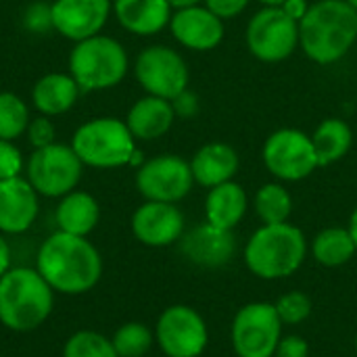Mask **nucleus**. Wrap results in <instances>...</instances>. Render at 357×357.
<instances>
[{"mask_svg":"<svg viewBox=\"0 0 357 357\" xmlns=\"http://www.w3.org/2000/svg\"><path fill=\"white\" fill-rule=\"evenodd\" d=\"M36 270L52 291L82 295L98 284L102 276V259L86 236L59 230L42 243Z\"/></svg>","mask_w":357,"mask_h":357,"instance_id":"1","label":"nucleus"},{"mask_svg":"<svg viewBox=\"0 0 357 357\" xmlns=\"http://www.w3.org/2000/svg\"><path fill=\"white\" fill-rule=\"evenodd\" d=\"M357 40V10L345 0H318L299 21V42L305 54L331 65L345 56Z\"/></svg>","mask_w":357,"mask_h":357,"instance_id":"2","label":"nucleus"},{"mask_svg":"<svg viewBox=\"0 0 357 357\" xmlns=\"http://www.w3.org/2000/svg\"><path fill=\"white\" fill-rule=\"evenodd\" d=\"M52 289L31 268H10L0 276V322L15 333L42 326L52 312Z\"/></svg>","mask_w":357,"mask_h":357,"instance_id":"3","label":"nucleus"},{"mask_svg":"<svg viewBox=\"0 0 357 357\" xmlns=\"http://www.w3.org/2000/svg\"><path fill=\"white\" fill-rule=\"evenodd\" d=\"M307 253L303 232L284 224H264L245 245L247 268L264 280H278L295 274Z\"/></svg>","mask_w":357,"mask_h":357,"instance_id":"4","label":"nucleus"},{"mask_svg":"<svg viewBox=\"0 0 357 357\" xmlns=\"http://www.w3.org/2000/svg\"><path fill=\"white\" fill-rule=\"evenodd\" d=\"M126 48L109 36L96 33L79 40L69 52V73L82 92H98L117 86L128 73Z\"/></svg>","mask_w":357,"mask_h":357,"instance_id":"5","label":"nucleus"},{"mask_svg":"<svg viewBox=\"0 0 357 357\" xmlns=\"http://www.w3.org/2000/svg\"><path fill=\"white\" fill-rule=\"evenodd\" d=\"M71 149L84 165L113 169L130 165V159L136 151V138L126 121L115 117H96L75 130Z\"/></svg>","mask_w":357,"mask_h":357,"instance_id":"6","label":"nucleus"},{"mask_svg":"<svg viewBox=\"0 0 357 357\" xmlns=\"http://www.w3.org/2000/svg\"><path fill=\"white\" fill-rule=\"evenodd\" d=\"M27 180L38 195L61 199L75 190L82 180L84 163L71 149V144L52 142L42 149H33L25 165Z\"/></svg>","mask_w":357,"mask_h":357,"instance_id":"7","label":"nucleus"},{"mask_svg":"<svg viewBox=\"0 0 357 357\" xmlns=\"http://www.w3.org/2000/svg\"><path fill=\"white\" fill-rule=\"evenodd\" d=\"M282 326L274 303H247L232 320L230 341L234 354L238 357H274L282 339Z\"/></svg>","mask_w":357,"mask_h":357,"instance_id":"8","label":"nucleus"},{"mask_svg":"<svg viewBox=\"0 0 357 357\" xmlns=\"http://www.w3.org/2000/svg\"><path fill=\"white\" fill-rule=\"evenodd\" d=\"M299 42V21L282 6H266L247 25V46L259 61L276 63L293 54Z\"/></svg>","mask_w":357,"mask_h":357,"instance_id":"9","label":"nucleus"},{"mask_svg":"<svg viewBox=\"0 0 357 357\" xmlns=\"http://www.w3.org/2000/svg\"><path fill=\"white\" fill-rule=\"evenodd\" d=\"M155 339L167 357H199L209 343V331L197 310L172 305L159 316Z\"/></svg>","mask_w":357,"mask_h":357,"instance_id":"10","label":"nucleus"},{"mask_svg":"<svg viewBox=\"0 0 357 357\" xmlns=\"http://www.w3.org/2000/svg\"><path fill=\"white\" fill-rule=\"evenodd\" d=\"M136 79L151 94L165 100H174L188 86V67L184 59L169 46L144 48L134 65Z\"/></svg>","mask_w":357,"mask_h":357,"instance_id":"11","label":"nucleus"},{"mask_svg":"<svg viewBox=\"0 0 357 357\" xmlns=\"http://www.w3.org/2000/svg\"><path fill=\"white\" fill-rule=\"evenodd\" d=\"M264 163L280 180L297 182L307 178L318 165V157L312 144V138L301 130H278L274 132L264 146Z\"/></svg>","mask_w":357,"mask_h":357,"instance_id":"12","label":"nucleus"},{"mask_svg":"<svg viewBox=\"0 0 357 357\" xmlns=\"http://www.w3.org/2000/svg\"><path fill=\"white\" fill-rule=\"evenodd\" d=\"M195 184L190 163L176 155H161L144 161L136 174V188L146 201L178 203Z\"/></svg>","mask_w":357,"mask_h":357,"instance_id":"13","label":"nucleus"},{"mask_svg":"<svg viewBox=\"0 0 357 357\" xmlns=\"http://www.w3.org/2000/svg\"><path fill=\"white\" fill-rule=\"evenodd\" d=\"M113 2L111 0H54L50 4L52 29L71 42L100 33Z\"/></svg>","mask_w":357,"mask_h":357,"instance_id":"14","label":"nucleus"},{"mask_svg":"<svg viewBox=\"0 0 357 357\" xmlns=\"http://www.w3.org/2000/svg\"><path fill=\"white\" fill-rule=\"evenodd\" d=\"M132 232L146 247H167L182 238L184 215L176 203L146 201L132 215Z\"/></svg>","mask_w":357,"mask_h":357,"instance_id":"15","label":"nucleus"},{"mask_svg":"<svg viewBox=\"0 0 357 357\" xmlns=\"http://www.w3.org/2000/svg\"><path fill=\"white\" fill-rule=\"evenodd\" d=\"M180 251L199 268H222L232 261L236 253V238L232 230H224L205 222L182 234Z\"/></svg>","mask_w":357,"mask_h":357,"instance_id":"16","label":"nucleus"},{"mask_svg":"<svg viewBox=\"0 0 357 357\" xmlns=\"http://www.w3.org/2000/svg\"><path fill=\"white\" fill-rule=\"evenodd\" d=\"M38 192L27 178L15 176L0 182V232L21 234L38 218Z\"/></svg>","mask_w":357,"mask_h":357,"instance_id":"17","label":"nucleus"},{"mask_svg":"<svg viewBox=\"0 0 357 357\" xmlns=\"http://www.w3.org/2000/svg\"><path fill=\"white\" fill-rule=\"evenodd\" d=\"M169 27L174 38L192 50H211L224 38V23L222 19L211 13L207 6H190L180 8L172 19Z\"/></svg>","mask_w":357,"mask_h":357,"instance_id":"18","label":"nucleus"},{"mask_svg":"<svg viewBox=\"0 0 357 357\" xmlns=\"http://www.w3.org/2000/svg\"><path fill=\"white\" fill-rule=\"evenodd\" d=\"M174 119L176 111L172 107V100L149 94L144 98H138L130 107L126 126L136 140H157L169 132Z\"/></svg>","mask_w":357,"mask_h":357,"instance_id":"19","label":"nucleus"},{"mask_svg":"<svg viewBox=\"0 0 357 357\" xmlns=\"http://www.w3.org/2000/svg\"><path fill=\"white\" fill-rule=\"evenodd\" d=\"M113 10L119 25L136 36H153L172 19L169 0H115Z\"/></svg>","mask_w":357,"mask_h":357,"instance_id":"20","label":"nucleus"},{"mask_svg":"<svg viewBox=\"0 0 357 357\" xmlns=\"http://www.w3.org/2000/svg\"><path fill=\"white\" fill-rule=\"evenodd\" d=\"M79 86L71 73H46L31 88V102L40 115L54 117L73 109L79 98Z\"/></svg>","mask_w":357,"mask_h":357,"instance_id":"21","label":"nucleus"},{"mask_svg":"<svg viewBox=\"0 0 357 357\" xmlns=\"http://www.w3.org/2000/svg\"><path fill=\"white\" fill-rule=\"evenodd\" d=\"M238 155L230 144L224 142H211L197 151V155L190 161V169L195 176V182L213 188L218 184L230 182L234 174L238 172Z\"/></svg>","mask_w":357,"mask_h":357,"instance_id":"22","label":"nucleus"},{"mask_svg":"<svg viewBox=\"0 0 357 357\" xmlns=\"http://www.w3.org/2000/svg\"><path fill=\"white\" fill-rule=\"evenodd\" d=\"M54 218L61 232L88 236L100 220V207L90 192L71 190L69 195L61 197Z\"/></svg>","mask_w":357,"mask_h":357,"instance_id":"23","label":"nucleus"},{"mask_svg":"<svg viewBox=\"0 0 357 357\" xmlns=\"http://www.w3.org/2000/svg\"><path fill=\"white\" fill-rule=\"evenodd\" d=\"M205 213H207L209 224L224 228V230H234V226H238L247 213L245 190L232 180L209 188V195L205 201Z\"/></svg>","mask_w":357,"mask_h":357,"instance_id":"24","label":"nucleus"},{"mask_svg":"<svg viewBox=\"0 0 357 357\" xmlns=\"http://www.w3.org/2000/svg\"><path fill=\"white\" fill-rule=\"evenodd\" d=\"M351 142H354L351 128L343 119L331 117V119L322 121L312 136L318 165L326 167V165L339 161L341 157H345L347 151L351 149Z\"/></svg>","mask_w":357,"mask_h":357,"instance_id":"25","label":"nucleus"},{"mask_svg":"<svg viewBox=\"0 0 357 357\" xmlns=\"http://www.w3.org/2000/svg\"><path fill=\"white\" fill-rule=\"evenodd\" d=\"M357 253L356 243L347 228H326L312 241V255L320 266L339 268L345 266Z\"/></svg>","mask_w":357,"mask_h":357,"instance_id":"26","label":"nucleus"},{"mask_svg":"<svg viewBox=\"0 0 357 357\" xmlns=\"http://www.w3.org/2000/svg\"><path fill=\"white\" fill-rule=\"evenodd\" d=\"M255 211L264 224H284L293 211V199L282 184H266L255 195Z\"/></svg>","mask_w":357,"mask_h":357,"instance_id":"27","label":"nucleus"},{"mask_svg":"<svg viewBox=\"0 0 357 357\" xmlns=\"http://www.w3.org/2000/svg\"><path fill=\"white\" fill-rule=\"evenodd\" d=\"M29 107L13 92H0V138L17 140L29 126Z\"/></svg>","mask_w":357,"mask_h":357,"instance_id":"28","label":"nucleus"},{"mask_svg":"<svg viewBox=\"0 0 357 357\" xmlns=\"http://www.w3.org/2000/svg\"><path fill=\"white\" fill-rule=\"evenodd\" d=\"M153 333L142 322H128L119 326L111 339L119 357H144L153 347Z\"/></svg>","mask_w":357,"mask_h":357,"instance_id":"29","label":"nucleus"},{"mask_svg":"<svg viewBox=\"0 0 357 357\" xmlns=\"http://www.w3.org/2000/svg\"><path fill=\"white\" fill-rule=\"evenodd\" d=\"M63 357H119L111 339L94 333V331H79L69 337L65 343Z\"/></svg>","mask_w":357,"mask_h":357,"instance_id":"30","label":"nucleus"},{"mask_svg":"<svg viewBox=\"0 0 357 357\" xmlns=\"http://www.w3.org/2000/svg\"><path fill=\"white\" fill-rule=\"evenodd\" d=\"M274 305H276L280 322L289 326H297L312 316V299L301 291H291L282 295Z\"/></svg>","mask_w":357,"mask_h":357,"instance_id":"31","label":"nucleus"},{"mask_svg":"<svg viewBox=\"0 0 357 357\" xmlns=\"http://www.w3.org/2000/svg\"><path fill=\"white\" fill-rule=\"evenodd\" d=\"M21 169H23L21 151L10 140L0 138V182L19 176Z\"/></svg>","mask_w":357,"mask_h":357,"instance_id":"32","label":"nucleus"},{"mask_svg":"<svg viewBox=\"0 0 357 357\" xmlns=\"http://www.w3.org/2000/svg\"><path fill=\"white\" fill-rule=\"evenodd\" d=\"M25 134H27V142L33 149H42V146H48L54 142V126H52L50 117H46V115L33 117L29 121Z\"/></svg>","mask_w":357,"mask_h":357,"instance_id":"33","label":"nucleus"},{"mask_svg":"<svg viewBox=\"0 0 357 357\" xmlns=\"http://www.w3.org/2000/svg\"><path fill=\"white\" fill-rule=\"evenodd\" d=\"M23 25H25V29H29V31L44 33L48 27H52L50 6L40 4V2H38V4H31V6H27L25 17H23Z\"/></svg>","mask_w":357,"mask_h":357,"instance_id":"34","label":"nucleus"},{"mask_svg":"<svg viewBox=\"0 0 357 357\" xmlns=\"http://www.w3.org/2000/svg\"><path fill=\"white\" fill-rule=\"evenodd\" d=\"M274 357H310V345L299 335H287L280 339Z\"/></svg>","mask_w":357,"mask_h":357,"instance_id":"35","label":"nucleus"},{"mask_svg":"<svg viewBox=\"0 0 357 357\" xmlns=\"http://www.w3.org/2000/svg\"><path fill=\"white\" fill-rule=\"evenodd\" d=\"M205 2H207V8L215 13L220 19L236 17L249 4V0H205Z\"/></svg>","mask_w":357,"mask_h":357,"instance_id":"36","label":"nucleus"},{"mask_svg":"<svg viewBox=\"0 0 357 357\" xmlns=\"http://www.w3.org/2000/svg\"><path fill=\"white\" fill-rule=\"evenodd\" d=\"M172 107H174L176 115H180V117H192L199 109V102H197V96L192 92L184 90L182 94H178L172 100Z\"/></svg>","mask_w":357,"mask_h":357,"instance_id":"37","label":"nucleus"},{"mask_svg":"<svg viewBox=\"0 0 357 357\" xmlns=\"http://www.w3.org/2000/svg\"><path fill=\"white\" fill-rule=\"evenodd\" d=\"M307 2L305 0H287L284 4H282V10L289 15V17H293L295 21H301L303 19V15L307 13Z\"/></svg>","mask_w":357,"mask_h":357,"instance_id":"38","label":"nucleus"},{"mask_svg":"<svg viewBox=\"0 0 357 357\" xmlns=\"http://www.w3.org/2000/svg\"><path fill=\"white\" fill-rule=\"evenodd\" d=\"M8 270H10V247L0 236V276H4Z\"/></svg>","mask_w":357,"mask_h":357,"instance_id":"39","label":"nucleus"},{"mask_svg":"<svg viewBox=\"0 0 357 357\" xmlns=\"http://www.w3.org/2000/svg\"><path fill=\"white\" fill-rule=\"evenodd\" d=\"M349 234H351V238H354V243H356V249H357V207L354 209V213H351V218H349Z\"/></svg>","mask_w":357,"mask_h":357,"instance_id":"40","label":"nucleus"},{"mask_svg":"<svg viewBox=\"0 0 357 357\" xmlns=\"http://www.w3.org/2000/svg\"><path fill=\"white\" fill-rule=\"evenodd\" d=\"M201 0H169V4L174 6V8H190V6H197Z\"/></svg>","mask_w":357,"mask_h":357,"instance_id":"41","label":"nucleus"},{"mask_svg":"<svg viewBox=\"0 0 357 357\" xmlns=\"http://www.w3.org/2000/svg\"><path fill=\"white\" fill-rule=\"evenodd\" d=\"M261 4H266V6H282L287 0H259Z\"/></svg>","mask_w":357,"mask_h":357,"instance_id":"42","label":"nucleus"},{"mask_svg":"<svg viewBox=\"0 0 357 357\" xmlns=\"http://www.w3.org/2000/svg\"><path fill=\"white\" fill-rule=\"evenodd\" d=\"M345 2H349V4H351V6L357 10V0H345Z\"/></svg>","mask_w":357,"mask_h":357,"instance_id":"43","label":"nucleus"},{"mask_svg":"<svg viewBox=\"0 0 357 357\" xmlns=\"http://www.w3.org/2000/svg\"><path fill=\"white\" fill-rule=\"evenodd\" d=\"M356 351H357V335H356Z\"/></svg>","mask_w":357,"mask_h":357,"instance_id":"44","label":"nucleus"}]
</instances>
